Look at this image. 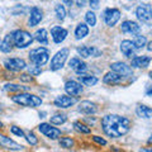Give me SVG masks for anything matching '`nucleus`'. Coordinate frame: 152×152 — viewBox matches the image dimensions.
Returning a JSON list of instances; mask_svg holds the SVG:
<instances>
[{
    "label": "nucleus",
    "mask_w": 152,
    "mask_h": 152,
    "mask_svg": "<svg viewBox=\"0 0 152 152\" xmlns=\"http://www.w3.org/2000/svg\"><path fill=\"white\" fill-rule=\"evenodd\" d=\"M102 129L110 138H119L131 129L132 122L129 118L119 114H107L100 121Z\"/></svg>",
    "instance_id": "1"
},
{
    "label": "nucleus",
    "mask_w": 152,
    "mask_h": 152,
    "mask_svg": "<svg viewBox=\"0 0 152 152\" xmlns=\"http://www.w3.org/2000/svg\"><path fill=\"white\" fill-rule=\"evenodd\" d=\"M12 102L18 104L20 107H27V108H37V107H41L43 100L34 94H31V93H19V94H14L12 96Z\"/></svg>",
    "instance_id": "2"
},
{
    "label": "nucleus",
    "mask_w": 152,
    "mask_h": 152,
    "mask_svg": "<svg viewBox=\"0 0 152 152\" xmlns=\"http://www.w3.org/2000/svg\"><path fill=\"white\" fill-rule=\"evenodd\" d=\"M10 34L13 37L14 47L19 50H24L27 47H29L34 41L33 34L26 29H14L13 32H10Z\"/></svg>",
    "instance_id": "3"
},
{
    "label": "nucleus",
    "mask_w": 152,
    "mask_h": 152,
    "mask_svg": "<svg viewBox=\"0 0 152 152\" xmlns=\"http://www.w3.org/2000/svg\"><path fill=\"white\" fill-rule=\"evenodd\" d=\"M50 50L47 48V47H37V48H32L29 51V53H28V57H29L31 62L36 66H45L47 62L50 61Z\"/></svg>",
    "instance_id": "4"
},
{
    "label": "nucleus",
    "mask_w": 152,
    "mask_h": 152,
    "mask_svg": "<svg viewBox=\"0 0 152 152\" xmlns=\"http://www.w3.org/2000/svg\"><path fill=\"white\" fill-rule=\"evenodd\" d=\"M69 55H70V50L66 48V47H65V48L58 50L55 53V56L51 58L50 70L51 71H58V70H61L65 66L66 61H67Z\"/></svg>",
    "instance_id": "5"
},
{
    "label": "nucleus",
    "mask_w": 152,
    "mask_h": 152,
    "mask_svg": "<svg viewBox=\"0 0 152 152\" xmlns=\"http://www.w3.org/2000/svg\"><path fill=\"white\" fill-rule=\"evenodd\" d=\"M3 66L9 72H19V71L26 70L28 65L20 57H8L3 61Z\"/></svg>",
    "instance_id": "6"
},
{
    "label": "nucleus",
    "mask_w": 152,
    "mask_h": 152,
    "mask_svg": "<svg viewBox=\"0 0 152 152\" xmlns=\"http://www.w3.org/2000/svg\"><path fill=\"white\" fill-rule=\"evenodd\" d=\"M38 131L50 140H60L61 134H62L61 129H58L57 127H53L51 123H41L38 126Z\"/></svg>",
    "instance_id": "7"
},
{
    "label": "nucleus",
    "mask_w": 152,
    "mask_h": 152,
    "mask_svg": "<svg viewBox=\"0 0 152 152\" xmlns=\"http://www.w3.org/2000/svg\"><path fill=\"white\" fill-rule=\"evenodd\" d=\"M121 10L117 8H108L103 13V20L108 27H114L121 19Z\"/></svg>",
    "instance_id": "8"
},
{
    "label": "nucleus",
    "mask_w": 152,
    "mask_h": 152,
    "mask_svg": "<svg viewBox=\"0 0 152 152\" xmlns=\"http://www.w3.org/2000/svg\"><path fill=\"white\" fill-rule=\"evenodd\" d=\"M0 147L9 150V151H13V152L24 150V146L18 143V142H15L14 140H12L10 137H8L7 134H4V133H0Z\"/></svg>",
    "instance_id": "9"
},
{
    "label": "nucleus",
    "mask_w": 152,
    "mask_h": 152,
    "mask_svg": "<svg viewBox=\"0 0 152 152\" xmlns=\"http://www.w3.org/2000/svg\"><path fill=\"white\" fill-rule=\"evenodd\" d=\"M109 67H110V71L118 74L119 76H122V77H129L133 74V70L131 66L127 65L126 62H122V61H117V62L110 64Z\"/></svg>",
    "instance_id": "10"
},
{
    "label": "nucleus",
    "mask_w": 152,
    "mask_h": 152,
    "mask_svg": "<svg viewBox=\"0 0 152 152\" xmlns=\"http://www.w3.org/2000/svg\"><path fill=\"white\" fill-rule=\"evenodd\" d=\"M77 55L81 58H90V57H100L103 55V51L94 46H80L76 48Z\"/></svg>",
    "instance_id": "11"
},
{
    "label": "nucleus",
    "mask_w": 152,
    "mask_h": 152,
    "mask_svg": "<svg viewBox=\"0 0 152 152\" xmlns=\"http://www.w3.org/2000/svg\"><path fill=\"white\" fill-rule=\"evenodd\" d=\"M64 89H65L66 94L72 98L79 96V95H81L84 91V86L79 81H76V80H69V81H66Z\"/></svg>",
    "instance_id": "12"
},
{
    "label": "nucleus",
    "mask_w": 152,
    "mask_h": 152,
    "mask_svg": "<svg viewBox=\"0 0 152 152\" xmlns=\"http://www.w3.org/2000/svg\"><path fill=\"white\" fill-rule=\"evenodd\" d=\"M69 67L71 70H74L79 76L85 75V74L88 72V70H89L86 62H84V61L80 58V57H72V58H70V61H69Z\"/></svg>",
    "instance_id": "13"
},
{
    "label": "nucleus",
    "mask_w": 152,
    "mask_h": 152,
    "mask_svg": "<svg viewBox=\"0 0 152 152\" xmlns=\"http://www.w3.org/2000/svg\"><path fill=\"white\" fill-rule=\"evenodd\" d=\"M136 17L140 19L141 22H150L152 19V7L150 4H140L136 8Z\"/></svg>",
    "instance_id": "14"
},
{
    "label": "nucleus",
    "mask_w": 152,
    "mask_h": 152,
    "mask_svg": "<svg viewBox=\"0 0 152 152\" xmlns=\"http://www.w3.org/2000/svg\"><path fill=\"white\" fill-rule=\"evenodd\" d=\"M76 103H77V99L76 98L69 96V95H58V96L55 98L53 105L60 109H67V108H71L72 105H75Z\"/></svg>",
    "instance_id": "15"
},
{
    "label": "nucleus",
    "mask_w": 152,
    "mask_h": 152,
    "mask_svg": "<svg viewBox=\"0 0 152 152\" xmlns=\"http://www.w3.org/2000/svg\"><path fill=\"white\" fill-rule=\"evenodd\" d=\"M121 31L124 34H131V36H138L141 32V27L138 26V23L134 20H124L121 24Z\"/></svg>",
    "instance_id": "16"
},
{
    "label": "nucleus",
    "mask_w": 152,
    "mask_h": 152,
    "mask_svg": "<svg viewBox=\"0 0 152 152\" xmlns=\"http://www.w3.org/2000/svg\"><path fill=\"white\" fill-rule=\"evenodd\" d=\"M43 19V10L39 7H32L29 12V18H28V27H36L42 22Z\"/></svg>",
    "instance_id": "17"
},
{
    "label": "nucleus",
    "mask_w": 152,
    "mask_h": 152,
    "mask_svg": "<svg viewBox=\"0 0 152 152\" xmlns=\"http://www.w3.org/2000/svg\"><path fill=\"white\" fill-rule=\"evenodd\" d=\"M67 34H69L67 29H65V28L61 27V26H53L51 28V37L56 45L62 43V42L66 39Z\"/></svg>",
    "instance_id": "18"
},
{
    "label": "nucleus",
    "mask_w": 152,
    "mask_h": 152,
    "mask_svg": "<svg viewBox=\"0 0 152 152\" xmlns=\"http://www.w3.org/2000/svg\"><path fill=\"white\" fill-rule=\"evenodd\" d=\"M77 110L85 115H94L98 112V105L91 100H83L77 104Z\"/></svg>",
    "instance_id": "19"
},
{
    "label": "nucleus",
    "mask_w": 152,
    "mask_h": 152,
    "mask_svg": "<svg viewBox=\"0 0 152 152\" xmlns=\"http://www.w3.org/2000/svg\"><path fill=\"white\" fill-rule=\"evenodd\" d=\"M151 57L150 56H134L131 61V67L132 69H146L151 64Z\"/></svg>",
    "instance_id": "20"
},
{
    "label": "nucleus",
    "mask_w": 152,
    "mask_h": 152,
    "mask_svg": "<svg viewBox=\"0 0 152 152\" xmlns=\"http://www.w3.org/2000/svg\"><path fill=\"white\" fill-rule=\"evenodd\" d=\"M121 52L123 55H124L126 57H128V58H133L134 57V53H136V47L134 45H133V42L131 39H124L121 42Z\"/></svg>",
    "instance_id": "21"
},
{
    "label": "nucleus",
    "mask_w": 152,
    "mask_h": 152,
    "mask_svg": "<svg viewBox=\"0 0 152 152\" xmlns=\"http://www.w3.org/2000/svg\"><path fill=\"white\" fill-rule=\"evenodd\" d=\"M3 90L7 93H12V94H19V93H27L29 88L28 86H23L20 84H14V83H5L3 85Z\"/></svg>",
    "instance_id": "22"
},
{
    "label": "nucleus",
    "mask_w": 152,
    "mask_h": 152,
    "mask_svg": "<svg viewBox=\"0 0 152 152\" xmlns=\"http://www.w3.org/2000/svg\"><path fill=\"white\" fill-rule=\"evenodd\" d=\"M123 79L124 77H122V76H119L118 74L113 72V71H109V72H107L103 76V83L107 85H119V84H122Z\"/></svg>",
    "instance_id": "23"
},
{
    "label": "nucleus",
    "mask_w": 152,
    "mask_h": 152,
    "mask_svg": "<svg viewBox=\"0 0 152 152\" xmlns=\"http://www.w3.org/2000/svg\"><path fill=\"white\" fill-rule=\"evenodd\" d=\"M14 48V43H13V37L10 33H8L0 42V52L3 53H10Z\"/></svg>",
    "instance_id": "24"
},
{
    "label": "nucleus",
    "mask_w": 152,
    "mask_h": 152,
    "mask_svg": "<svg viewBox=\"0 0 152 152\" xmlns=\"http://www.w3.org/2000/svg\"><path fill=\"white\" fill-rule=\"evenodd\" d=\"M33 38H34V41H37L38 43L47 46L48 45V32H47L46 28H39V29H37L34 32V34H33Z\"/></svg>",
    "instance_id": "25"
},
{
    "label": "nucleus",
    "mask_w": 152,
    "mask_h": 152,
    "mask_svg": "<svg viewBox=\"0 0 152 152\" xmlns=\"http://www.w3.org/2000/svg\"><path fill=\"white\" fill-rule=\"evenodd\" d=\"M136 114L137 117L143 118V119H150L152 118V108L145 105V104H138L136 107Z\"/></svg>",
    "instance_id": "26"
},
{
    "label": "nucleus",
    "mask_w": 152,
    "mask_h": 152,
    "mask_svg": "<svg viewBox=\"0 0 152 152\" xmlns=\"http://www.w3.org/2000/svg\"><path fill=\"white\" fill-rule=\"evenodd\" d=\"M77 81L85 85V86H94L99 83V79L94 75H81V76H77Z\"/></svg>",
    "instance_id": "27"
},
{
    "label": "nucleus",
    "mask_w": 152,
    "mask_h": 152,
    "mask_svg": "<svg viewBox=\"0 0 152 152\" xmlns=\"http://www.w3.org/2000/svg\"><path fill=\"white\" fill-rule=\"evenodd\" d=\"M88 34H89V27L85 23H79L75 28V38L80 41V39H84Z\"/></svg>",
    "instance_id": "28"
},
{
    "label": "nucleus",
    "mask_w": 152,
    "mask_h": 152,
    "mask_svg": "<svg viewBox=\"0 0 152 152\" xmlns=\"http://www.w3.org/2000/svg\"><path fill=\"white\" fill-rule=\"evenodd\" d=\"M72 126H74V129L76 132L81 133V134H90V133H91V128H90V126L85 124V123L80 122V121H75L72 123Z\"/></svg>",
    "instance_id": "29"
},
{
    "label": "nucleus",
    "mask_w": 152,
    "mask_h": 152,
    "mask_svg": "<svg viewBox=\"0 0 152 152\" xmlns=\"http://www.w3.org/2000/svg\"><path fill=\"white\" fill-rule=\"evenodd\" d=\"M66 122H67V115L62 113H57L50 117V123L52 126H61V124H65Z\"/></svg>",
    "instance_id": "30"
},
{
    "label": "nucleus",
    "mask_w": 152,
    "mask_h": 152,
    "mask_svg": "<svg viewBox=\"0 0 152 152\" xmlns=\"http://www.w3.org/2000/svg\"><path fill=\"white\" fill-rule=\"evenodd\" d=\"M58 145H60V147H62V148L71 150L75 146V140L71 138V137H61L58 140Z\"/></svg>",
    "instance_id": "31"
},
{
    "label": "nucleus",
    "mask_w": 152,
    "mask_h": 152,
    "mask_svg": "<svg viewBox=\"0 0 152 152\" xmlns=\"http://www.w3.org/2000/svg\"><path fill=\"white\" fill-rule=\"evenodd\" d=\"M133 45H134L136 47V50H141V48H143V47L147 45V39H146V37L145 36H142V34H138V36H136L134 38H133Z\"/></svg>",
    "instance_id": "32"
},
{
    "label": "nucleus",
    "mask_w": 152,
    "mask_h": 152,
    "mask_svg": "<svg viewBox=\"0 0 152 152\" xmlns=\"http://www.w3.org/2000/svg\"><path fill=\"white\" fill-rule=\"evenodd\" d=\"M55 14H56V17L58 20H64L66 18V15H67V12H66V9L62 4H56L55 5Z\"/></svg>",
    "instance_id": "33"
},
{
    "label": "nucleus",
    "mask_w": 152,
    "mask_h": 152,
    "mask_svg": "<svg viewBox=\"0 0 152 152\" xmlns=\"http://www.w3.org/2000/svg\"><path fill=\"white\" fill-rule=\"evenodd\" d=\"M85 24H86L88 27H95V24H96V15H95V13L89 10L85 13Z\"/></svg>",
    "instance_id": "34"
},
{
    "label": "nucleus",
    "mask_w": 152,
    "mask_h": 152,
    "mask_svg": "<svg viewBox=\"0 0 152 152\" xmlns=\"http://www.w3.org/2000/svg\"><path fill=\"white\" fill-rule=\"evenodd\" d=\"M24 138L28 142V145H31V146H37L38 145V137L33 132H26Z\"/></svg>",
    "instance_id": "35"
},
{
    "label": "nucleus",
    "mask_w": 152,
    "mask_h": 152,
    "mask_svg": "<svg viewBox=\"0 0 152 152\" xmlns=\"http://www.w3.org/2000/svg\"><path fill=\"white\" fill-rule=\"evenodd\" d=\"M27 70H28V74H29L31 76H38L42 74V69L39 67V66H36V65H31V66H27Z\"/></svg>",
    "instance_id": "36"
},
{
    "label": "nucleus",
    "mask_w": 152,
    "mask_h": 152,
    "mask_svg": "<svg viewBox=\"0 0 152 152\" xmlns=\"http://www.w3.org/2000/svg\"><path fill=\"white\" fill-rule=\"evenodd\" d=\"M10 133L14 136H17V137H24L26 136V132L18 126H12L10 127Z\"/></svg>",
    "instance_id": "37"
},
{
    "label": "nucleus",
    "mask_w": 152,
    "mask_h": 152,
    "mask_svg": "<svg viewBox=\"0 0 152 152\" xmlns=\"http://www.w3.org/2000/svg\"><path fill=\"white\" fill-rule=\"evenodd\" d=\"M19 80H20L22 83H32L34 79H33V76H31L28 72H24V74L19 75Z\"/></svg>",
    "instance_id": "38"
},
{
    "label": "nucleus",
    "mask_w": 152,
    "mask_h": 152,
    "mask_svg": "<svg viewBox=\"0 0 152 152\" xmlns=\"http://www.w3.org/2000/svg\"><path fill=\"white\" fill-rule=\"evenodd\" d=\"M91 140H93V142H95V143H98L99 146H107V140L105 138H103V137H100V136H93L91 137Z\"/></svg>",
    "instance_id": "39"
},
{
    "label": "nucleus",
    "mask_w": 152,
    "mask_h": 152,
    "mask_svg": "<svg viewBox=\"0 0 152 152\" xmlns=\"http://www.w3.org/2000/svg\"><path fill=\"white\" fill-rule=\"evenodd\" d=\"M99 4H100V1H98V0H90V1H89L90 8H93V9H98Z\"/></svg>",
    "instance_id": "40"
},
{
    "label": "nucleus",
    "mask_w": 152,
    "mask_h": 152,
    "mask_svg": "<svg viewBox=\"0 0 152 152\" xmlns=\"http://www.w3.org/2000/svg\"><path fill=\"white\" fill-rule=\"evenodd\" d=\"M138 152H152V147H147V148H141Z\"/></svg>",
    "instance_id": "41"
},
{
    "label": "nucleus",
    "mask_w": 152,
    "mask_h": 152,
    "mask_svg": "<svg viewBox=\"0 0 152 152\" xmlns=\"http://www.w3.org/2000/svg\"><path fill=\"white\" fill-rule=\"evenodd\" d=\"M146 95H147V96H152V86L146 90Z\"/></svg>",
    "instance_id": "42"
},
{
    "label": "nucleus",
    "mask_w": 152,
    "mask_h": 152,
    "mask_svg": "<svg viewBox=\"0 0 152 152\" xmlns=\"http://www.w3.org/2000/svg\"><path fill=\"white\" fill-rule=\"evenodd\" d=\"M147 50H148V51H152V41H150L148 43H147Z\"/></svg>",
    "instance_id": "43"
},
{
    "label": "nucleus",
    "mask_w": 152,
    "mask_h": 152,
    "mask_svg": "<svg viewBox=\"0 0 152 152\" xmlns=\"http://www.w3.org/2000/svg\"><path fill=\"white\" fill-rule=\"evenodd\" d=\"M76 4H77V7H79V8H83V7H84V4H85V1H77Z\"/></svg>",
    "instance_id": "44"
},
{
    "label": "nucleus",
    "mask_w": 152,
    "mask_h": 152,
    "mask_svg": "<svg viewBox=\"0 0 152 152\" xmlns=\"http://www.w3.org/2000/svg\"><path fill=\"white\" fill-rule=\"evenodd\" d=\"M45 115H46V112H42V113L39 112V117L41 118H45Z\"/></svg>",
    "instance_id": "45"
},
{
    "label": "nucleus",
    "mask_w": 152,
    "mask_h": 152,
    "mask_svg": "<svg viewBox=\"0 0 152 152\" xmlns=\"http://www.w3.org/2000/svg\"><path fill=\"white\" fill-rule=\"evenodd\" d=\"M3 128H4V123L0 121V129H3Z\"/></svg>",
    "instance_id": "46"
},
{
    "label": "nucleus",
    "mask_w": 152,
    "mask_h": 152,
    "mask_svg": "<svg viewBox=\"0 0 152 152\" xmlns=\"http://www.w3.org/2000/svg\"><path fill=\"white\" fill-rule=\"evenodd\" d=\"M148 143H152V134H151V137L148 138Z\"/></svg>",
    "instance_id": "47"
},
{
    "label": "nucleus",
    "mask_w": 152,
    "mask_h": 152,
    "mask_svg": "<svg viewBox=\"0 0 152 152\" xmlns=\"http://www.w3.org/2000/svg\"><path fill=\"white\" fill-rule=\"evenodd\" d=\"M150 77H151V80H152V71H150Z\"/></svg>",
    "instance_id": "48"
},
{
    "label": "nucleus",
    "mask_w": 152,
    "mask_h": 152,
    "mask_svg": "<svg viewBox=\"0 0 152 152\" xmlns=\"http://www.w3.org/2000/svg\"><path fill=\"white\" fill-rule=\"evenodd\" d=\"M0 113H1V109H0Z\"/></svg>",
    "instance_id": "49"
},
{
    "label": "nucleus",
    "mask_w": 152,
    "mask_h": 152,
    "mask_svg": "<svg viewBox=\"0 0 152 152\" xmlns=\"http://www.w3.org/2000/svg\"><path fill=\"white\" fill-rule=\"evenodd\" d=\"M0 42H1V41H0Z\"/></svg>",
    "instance_id": "50"
}]
</instances>
